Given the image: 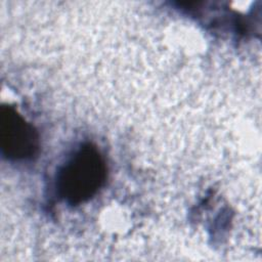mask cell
Returning a JSON list of instances; mask_svg holds the SVG:
<instances>
[{"label": "cell", "instance_id": "obj_1", "mask_svg": "<svg viewBox=\"0 0 262 262\" xmlns=\"http://www.w3.org/2000/svg\"><path fill=\"white\" fill-rule=\"evenodd\" d=\"M106 177L103 158L91 144H85L60 168L57 189L62 199L77 205L91 199Z\"/></svg>", "mask_w": 262, "mask_h": 262}, {"label": "cell", "instance_id": "obj_2", "mask_svg": "<svg viewBox=\"0 0 262 262\" xmlns=\"http://www.w3.org/2000/svg\"><path fill=\"white\" fill-rule=\"evenodd\" d=\"M0 144L4 155L16 160L33 157L39 147L35 128L9 105L0 112Z\"/></svg>", "mask_w": 262, "mask_h": 262}]
</instances>
